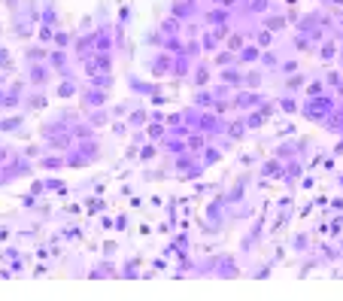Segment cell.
<instances>
[{
  "label": "cell",
  "instance_id": "obj_1",
  "mask_svg": "<svg viewBox=\"0 0 343 301\" xmlns=\"http://www.w3.org/2000/svg\"><path fill=\"white\" fill-rule=\"evenodd\" d=\"M261 173H265V177H280V173H282V165H280V158L273 155L270 161H265V165H261Z\"/></svg>",
  "mask_w": 343,
  "mask_h": 301
},
{
  "label": "cell",
  "instance_id": "obj_2",
  "mask_svg": "<svg viewBox=\"0 0 343 301\" xmlns=\"http://www.w3.org/2000/svg\"><path fill=\"white\" fill-rule=\"evenodd\" d=\"M240 55V64H243V61H258V55H261V49H258V46H246V49H237Z\"/></svg>",
  "mask_w": 343,
  "mask_h": 301
},
{
  "label": "cell",
  "instance_id": "obj_3",
  "mask_svg": "<svg viewBox=\"0 0 343 301\" xmlns=\"http://www.w3.org/2000/svg\"><path fill=\"white\" fill-rule=\"evenodd\" d=\"M285 21H289L285 16H270V18L265 16V28H267V31H282V28H285Z\"/></svg>",
  "mask_w": 343,
  "mask_h": 301
},
{
  "label": "cell",
  "instance_id": "obj_4",
  "mask_svg": "<svg viewBox=\"0 0 343 301\" xmlns=\"http://www.w3.org/2000/svg\"><path fill=\"white\" fill-rule=\"evenodd\" d=\"M146 119H149V113H146V110H134V116H131V125H134V128H143V125H146Z\"/></svg>",
  "mask_w": 343,
  "mask_h": 301
},
{
  "label": "cell",
  "instance_id": "obj_5",
  "mask_svg": "<svg viewBox=\"0 0 343 301\" xmlns=\"http://www.w3.org/2000/svg\"><path fill=\"white\" fill-rule=\"evenodd\" d=\"M258 58H261V64H265V67H280V58H277V55H273L270 49H267V52H261Z\"/></svg>",
  "mask_w": 343,
  "mask_h": 301
},
{
  "label": "cell",
  "instance_id": "obj_6",
  "mask_svg": "<svg viewBox=\"0 0 343 301\" xmlns=\"http://www.w3.org/2000/svg\"><path fill=\"white\" fill-rule=\"evenodd\" d=\"M307 240H310L307 234H295V237H292V250H295V252H304V250H307Z\"/></svg>",
  "mask_w": 343,
  "mask_h": 301
},
{
  "label": "cell",
  "instance_id": "obj_7",
  "mask_svg": "<svg viewBox=\"0 0 343 301\" xmlns=\"http://www.w3.org/2000/svg\"><path fill=\"white\" fill-rule=\"evenodd\" d=\"M194 103H198V107H213L210 91H198V95H194Z\"/></svg>",
  "mask_w": 343,
  "mask_h": 301
},
{
  "label": "cell",
  "instance_id": "obj_8",
  "mask_svg": "<svg viewBox=\"0 0 343 301\" xmlns=\"http://www.w3.org/2000/svg\"><path fill=\"white\" fill-rule=\"evenodd\" d=\"M334 49H337V46L328 40V43L322 46V52H319V58H322V61H331V58H334Z\"/></svg>",
  "mask_w": 343,
  "mask_h": 301
},
{
  "label": "cell",
  "instance_id": "obj_9",
  "mask_svg": "<svg viewBox=\"0 0 343 301\" xmlns=\"http://www.w3.org/2000/svg\"><path fill=\"white\" fill-rule=\"evenodd\" d=\"M261 46H270V31H267V28L258 31V49H261Z\"/></svg>",
  "mask_w": 343,
  "mask_h": 301
},
{
  "label": "cell",
  "instance_id": "obj_10",
  "mask_svg": "<svg viewBox=\"0 0 343 301\" xmlns=\"http://www.w3.org/2000/svg\"><path fill=\"white\" fill-rule=\"evenodd\" d=\"M152 155H155V146H152V143H146V146L140 149V158H143V161H149Z\"/></svg>",
  "mask_w": 343,
  "mask_h": 301
},
{
  "label": "cell",
  "instance_id": "obj_11",
  "mask_svg": "<svg viewBox=\"0 0 343 301\" xmlns=\"http://www.w3.org/2000/svg\"><path fill=\"white\" fill-rule=\"evenodd\" d=\"M285 3H298V0H285Z\"/></svg>",
  "mask_w": 343,
  "mask_h": 301
}]
</instances>
